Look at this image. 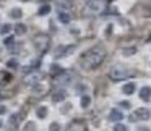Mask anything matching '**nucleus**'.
<instances>
[{"mask_svg": "<svg viewBox=\"0 0 151 131\" xmlns=\"http://www.w3.org/2000/svg\"><path fill=\"white\" fill-rule=\"evenodd\" d=\"M104 58H106V49L102 46H96L93 49H89L85 55H81L80 63H81L83 68L91 70V68H96V66L101 65L104 62Z\"/></svg>", "mask_w": 151, "mask_h": 131, "instance_id": "f257e3e1", "label": "nucleus"}, {"mask_svg": "<svg viewBox=\"0 0 151 131\" xmlns=\"http://www.w3.org/2000/svg\"><path fill=\"white\" fill-rule=\"evenodd\" d=\"M133 75V71H132L128 66H122V65H115L111 68V71H109V78L112 79V81H122V79H127L130 78V76Z\"/></svg>", "mask_w": 151, "mask_h": 131, "instance_id": "f03ea898", "label": "nucleus"}, {"mask_svg": "<svg viewBox=\"0 0 151 131\" xmlns=\"http://www.w3.org/2000/svg\"><path fill=\"white\" fill-rule=\"evenodd\" d=\"M33 44H34L37 52L44 53V52H47V49H49V46H50V39H49L47 34H37V36H34Z\"/></svg>", "mask_w": 151, "mask_h": 131, "instance_id": "7ed1b4c3", "label": "nucleus"}, {"mask_svg": "<svg viewBox=\"0 0 151 131\" xmlns=\"http://www.w3.org/2000/svg\"><path fill=\"white\" fill-rule=\"evenodd\" d=\"M106 10V2L104 0H88V11L89 13L99 15Z\"/></svg>", "mask_w": 151, "mask_h": 131, "instance_id": "20e7f679", "label": "nucleus"}, {"mask_svg": "<svg viewBox=\"0 0 151 131\" xmlns=\"http://www.w3.org/2000/svg\"><path fill=\"white\" fill-rule=\"evenodd\" d=\"M151 118V112L148 108H138V110L133 112V115L130 117L132 121H137V120H141V121H146Z\"/></svg>", "mask_w": 151, "mask_h": 131, "instance_id": "39448f33", "label": "nucleus"}, {"mask_svg": "<svg viewBox=\"0 0 151 131\" xmlns=\"http://www.w3.org/2000/svg\"><path fill=\"white\" fill-rule=\"evenodd\" d=\"M55 7L59 11H68L73 8V4L70 2V0H55Z\"/></svg>", "mask_w": 151, "mask_h": 131, "instance_id": "423d86ee", "label": "nucleus"}, {"mask_svg": "<svg viewBox=\"0 0 151 131\" xmlns=\"http://www.w3.org/2000/svg\"><path fill=\"white\" fill-rule=\"evenodd\" d=\"M67 131H86V125H85V121H81V120H75L68 125Z\"/></svg>", "mask_w": 151, "mask_h": 131, "instance_id": "0eeeda50", "label": "nucleus"}, {"mask_svg": "<svg viewBox=\"0 0 151 131\" xmlns=\"http://www.w3.org/2000/svg\"><path fill=\"white\" fill-rule=\"evenodd\" d=\"M12 79H13L12 73L5 71V70H0V86H7Z\"/></svg>", "mask_w": 151, "mask_h": 131, "instance_id": "6e6552de", "label": "nucleus"}, {"mask_svg": "<svg viewBox=\"0 0 151 131\" xmlns=\"http://www.w3.org/2000/svg\"><path fill=\"white\" fill-rule=\"evenodd\" d=\"M138 94H140L141 100H151V88H150V86H143Z\"/></svg>", "mask_w": 151, "mask_h": 131, "instance_id": "1a4fd4ad", "label": "nucleus"}, {"mask_svg": "<svg viewBox=\"0 0 151 131\" xmlns=\"http://www.w3.org/2000/svg\"><path fill=\"white\" fill-rule=\"evenodd\" d=\"M122 118H124V115H122V112L117 110V108H112L111 113H109V120L111 121H120Z\"/></svg>", "mask_w": 151, "mask_h": 131, "instance_id": "9d476101", "label": "nucleus"}, {"mask_svg": "<svg viewBox=\"0 0 151 131\" xmlns=\"http://www.w3.org/2000/svg\"><path fill=\"white\" fill-rule=\"evenodd\" d=\"M65 97H67V92L63 91V89H60V91H55V92H54L52 100H54V102H62V100H65Z\"/></svg>", "mask_w": 151, "mask_h": 131, "instance_id": "9b49d317", "label": "nucleus"}, {"mask_svg": "<svg viewBox=\"0 0 151 131\" xmlns=\"http://www.w3.org/2000/svg\"><path fill=\"white\" fill-rule=\"evenodd\" d=\"M135 89H137L135 83H127V84H124V88H122V92L127 94V95H132L135 92Z\"/></svg>", "mask_w": 151, "mask_h": 131, "instance_id": "f8f14e48", "label": "nucleus"}, {"mask_svg": "<svg viewBox=\"0 0 151 131\" xmlns=\"http://www.w3.org/2000/svg\"><path fill=\"white\" fill-rule=\"evenodd\" d=\"M18 121H20V115H17V113L12 115V117H10V121H8V128H10V130L13 131L15 128L18 126Z\"/></svg>", "mask_w": 151, "mask_h": 131, "instance_id": "ddd939ff", "label": "nucleus"}, {"mask_svg": "<svg viewBox=\"0 0 151 131\" xmlns=\"http://www.w3.org/2000/svg\"><path fill=\"white\" fill-rule=\"evenodd\" d=\"M33 92H34L36 95H42L44 92H46V86L41 84V83H36V84L33 86Z\"/></svg>", "mask_w": 151, "mask_h": 131, "instance_id": "4468645a", "label": "nucleus"}, {"mask_svg": "<svg viewBox=\"0 0 151 131\" xmlns=\"http://www.w3.org/2000/svg\"><path fill=\"white\" fill-rule=\"evenodd\" d=\"M59 21L63 24L70 23V13L68 11H59Z\"/></svg>", "mask_w": 151, "mask_h": 131, "instance_id": "2eb2a0df", "label": "nucleus"}, {"mask_svg": "<svg viewBox=\"0 0 151 131\" xmlns=\"http://www.w3.org/2000/svg\"><path fill=\"white\" fill-rule=\"evenodd\" d=\"M47 113H49V110H47L46 105H41V107H37V110H36L37 118H46V117H47Z\"/></svg>", "mask_w": 151, "mask_h": 131, "instance_id": "dca6fc26", "label": "nucleus"}, {"mask_svg": "<svg viewBox=\"0 0 151 131\" xmlns=\"http://www.w3.org/2000/svg\"><path fill=\"white\" fill-rule=\"evenodd\" d=\"M10 16L15 18V20H20V18L23 16V10H21V8H12V10H10Z\"/></svg>", "mask_w": 151, "mask_h": 131, "instance_id": "f3484780", "label": "nucleus"}, {"mask_svg": "<svg viewBox=\"0 0 151 131\" xmlns=\"http://www.w3.org/2000/svg\"><path fill=\"white\" fill-rule=\"evenodd\" d=\"M13 29H15V33H17V36H24V34H26V26L21 24V23H18Z\"/></svg>", "mask_w": 151, "mask_h": 131, "instance_id": "a211bd4d", "label": "nucleus"}, {"mask_svg": "<svg viewBox=\"0 0 151 131\" xmlns=\"http://www.w3.org/2000/svg\"><path fill=\"white\" fill-rule=\"evenodd\" d=\"M50 13V5H42V7L39 8V10H37V15H39V16H46V15H49Z\"/></svg>", "mask_w": 151, "mask_h": 131, "instance_id": "6ab92c4d", "label": "nucleus"}, {"mask_svg": "<svg viewBox=\"0 0 151 131\" xmlns=\"http://www.w3.org/2000/svg\"><path fill=\"white\" fill-rule=\"evenodd\" d=\"M67 83H70V76L68 75H63L62 78H60V76L55 78V84H67Z\"/></svg>", "mask_w": 151, "mask_h": 131, "instance_id": "aec40b11", "label": "nucleus"}, {"mask_svg": "<svg viewBox=\"0 0 151 131\" xmlns=\"http://www.w3.org/2000/svg\"><path fill=\"white\" fill-rule=\"evenodd\" d=\"M80 104H81L83 108H88L89 104H91V97H89V95H83L81 100H80Z\"/></svg>", "mask_w": 151, "mask_h": 131, "instance_id": "412c9836", "label": "nucleus"}, {"mask_svg": "<svg viewBox=\"0 0 151 131\" xmlns=\"http://www.w3.org/2000/svg\"><path fill=\"white\" fill-rule=\"evenodd\" d=\"M63 73V70L60 68L59 65H52V68H50V75L52 76H57V75H62Z\"/></svg>", "mask_w": 151, "mask_h": 131, "instance_id": "4be33fe9", "label": "nucleus"}, {"mask_svg": "<svg viewBox=\"0 0 151 131\" xmlns=\"http://www.w3.org/2000/svg\"><path fill=\"white\" fill-rule=\"evenodd\" d=\"M12 31V26L10 24H4V26L0 28V34H2V36H5V34H8Z\"/></svg>", "mask_w": 151, "mask_h": 131, "instance_id": "5701e85b", "label": "nucleus"}, {"mask_svg": "<svg viewBox=\"0 0 151 131\" xmlns=\"http://www.w3.org/2000/svg\"><path fill=\"white\" fill-rule=\"evenodd\" d=\"M7 66H8V68H12V70L18 68V60H15V58L8 60V62H7Z\"/></svg>", "mask_w": 151, "mask_h": 131, "instance_id": "b1692460", "label": "nucleus"}, {"mask_svg": "<svg viewBox=\"0 0 151 131\" xmlns=\"http://www.w3.org/2000/svg\"><path fill=\"white\" fill-rule=\"evenodd\" d=\"M24 131H36V125H34L33 121L26 123V125H24Z\"/></svg>", "mask_w": 151, "mask_h": 131, "instance_id": "393cba45", "label": "nucleus"}, {"mask_svg": "<svg viewBox=\"0 0 151 131\" xmlns=\"http://www.w3.org/2000/svg\"><path fill=\"white\" fill-rule=\"evenodd\" d=\"M114 131H128V126H127V125H120V123H119V125H115V126H114Z\"/></svg>", "mask_w": 151, "mask_h": 131, "instance_id": "a878e982", "label": "nucleus"}, {"mask_svg": "<svg viewBox=\"0 0 151 131\" xmlns=\"http://www.w3.org/2000/svg\"><path fill=\"white\" fill-rule=\"evenodd\" d=\"M49 131H60V123H57V121H54V123H50V126H49Z\"/></svg>", "mask_w": 151, "mask_h": 131, "instance_id": "bb28decb", "label": "nucleus"}, {"mask_svg": "<svg viewBox=\"0 0 151 131\" xmlns=\"http://www.w3.org/2000/svg\"><path fill=\"white\" fill-rule=\"evenodd\" d=\"M13 42H15V39H13V37H7V39H5L4 41V44H5V46H7V47H10V46H13Z\"/></svg>", "mask_w": 151, "mask_h": 131, "instance_id": "cd10ccee", "label": "nucleus"}, {"mask_svg": "<svg viewBox=\"0 0 151 131\" xmlns=\"http://www.w3.org/2000/svg\"><path fill=\"white\" fill-rule=\"evenodd\" d=\"M119 105H120L122 108H125V110H128V108L132 107V104H130V102H128V100H124V102H120V104H119Z\"/></svg>", "mask_w": 151, "mask_h": 131, "instance_id": "c85d7f7f", "label": "nucleus"}, {"mask_svg": "<svg viewBox=\"0 0 151 131\" xmlns=\"http://www.w3.org/2000/svg\"><path fill=\"white\" fill-rule=\"evenodd\" d=\"M122 53H124V55H133L135 49H124V50H122Z\"/></svg>", "mask_w": 151, "mask_h": 131, "instance_id": "c756f323", "label": "nucleus"}, {"mask_svg": "<svg viewBox=\"0 0 151 131\" xmlns=\"http://www.w3.org/2000/svg\"><path fill=\"white\" fill-rule=\"evenodd\" d=\"M70 108H72V105H70V104H65V107H63L60 112H62V113H67V112H70Z\"/></svg>", "mask_w": 151, "mask_h": 131, "instance_id": "7c9ffc66", "label": "nucleus"}, {"mask_svg": "<svg viewBox=\"0 0 151 131\" xmlns=\"http://www.w3.org/2000/svg\"><path fill=\"white\" fill-rule=\"evenodd\" d=\"M4 113H7V107L5 105H0V115H4Z\"/></svg>", "mask_w": 151, "mask_h": 131, "instance_id": "2f4dec72", "label": "nucleus"}, {"mask_svg": "<svg viewBox=\"0 0 151 131\" xmlns=\"http://www.w3.org/2000/svg\"><path fill=\"white\" fill-rule=\"evenodd\" d=\"M145 16H150V18H151V8H150V10L146 11V15H145Z\"/></svg>", "mask_w": 151, "mask_h": 131, "instance_id": "473e14b6", "label": "nucleus"}, {"mask_svg": "<svg viewBox=\"0 0 151 131\" xmlns=\"http://www.w3.org/2000/svg\"><path fill=\"white\" fill-rule=\"evenodd\" d=\"M0 128H2V121H0Z\"/></svg>", "mask_w": 151, "mask_h": 131, "instance_id": "72a5a7b5", "label": "nucleus"}, {"mask_svg": "<svg viewBox=\"0 0 151 131\" xmlns=\"http://www.w3.org/2000/svg\"><path fill=\"white\" fill-rule=\"evenodd\" d=\"M21 2H28V0H21Z\"/></svg>", "mask_w": 151, "mask_h": 131, "instance_id": "f704fd0d", "label": "nucleus"}, {"mask_svg": "<svg viewBox=\"0 0 151 131\" xmlns=\"http://www.w3.org/2000/svg\"><path fill=\"white\" fill-rule=\"evenodd\" d=\"M0 2H2V0H0Z\"/></svg>", "mask_w": 151, "mask_h": 131, "instance_id": "c9c22d12", "label": "nucleus"}]
</instances>
